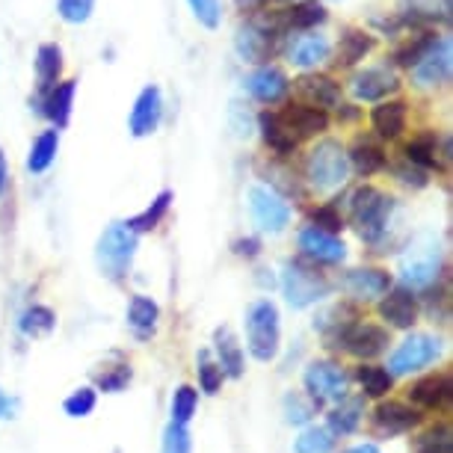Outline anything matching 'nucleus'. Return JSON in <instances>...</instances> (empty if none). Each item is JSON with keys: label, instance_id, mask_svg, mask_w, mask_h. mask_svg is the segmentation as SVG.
I'll return each instance as SVG.
<instances>
[{"label": "nucleus", "instance_id": "obj_1", "mask_svg": "<svg viewBox=\"0 0 453 453\" xmlns=\"http://www.w3.org/2000/svg\"><path fill=\"white\" fill-rule=\"evenodd\" d=\"M279 309L270 299L252 303L250 311H246V344H250V353L258 362H273L279 356Z\"/></svg>", "mask_w": 453, "mask_h": 453}, {"label": "nucleus", "instance_id": "obj_2", "mask_svg": "<svg viewBox=\"0 0 453 453\" xmlns=\"http://www.w3.org/2000/svg\"><path fill=\"white\" fill-rule=\"evenodd\" d=\"M134 252H136V232L127 222H113L98 241V267L101 273L110 279V281H122L131 270V261H134Z\"/></svg>", "mask_w": 453, "mask_h": 453}, {"label": "nucleus", "instance_id": "obj_3", "mask_svg": "<svg viewBox=\"0 0 453 453\" xmlns=\"http://www.w3.org/2000/svg\"><path fill=\"white\" fill-rule=\"evenodd\" d=\"M305 175L318 190H335V187L344 184L349 175V157L341 149V142L323 140L314 145L309 151V160H305Z\"/></svg>", "mask_w": 453, "mask_h": 453}, {"label": "nucleus", "instance_id": "obj_4", "mask_svg": "<svg viewBox=\"0 0 453 453\" xmlns=\"http://www.w3.org/2000/svg\"><path fill=\"white\" fill-rule=\"evenodd\" d=\"M391 211H395V199L380 193L376 187H362L353 193V222L367 243H376L386 234Z\"/></svg>", "mask_w": 453, "mask_h": 453}, {"label": "nucleus", "instance_id": "obj_5", "mask_svg": "<svg viewBox=\"0 0 453 453\" xmlns=\"http://www.w3.org/2000/svg\"><path fill=\"white\" fill-rule=\"evenodd\" d=\"M329 347H341L358 358H373L388 347V332L373 323H347L335 335H329Z\"/></svg>", "mask_w": 453, "mask_h": 453}, {"label": "nucleus", "instance_id": "obj_6", "mask_svg": "<svg viewBox=\"0 0 453 453\" xmlns=\"http://www.w3.org/2000/svg\"><path fill=\"white\" fill-rule=\"evenodd\" d=\"M441 356V344L439 338H430V335H412L406 338L403 344L395 349L388 362V373L391 376H406V373H415L421 367L433 365L435 358Z\"/></svg>", "mask_w": 453, "mask_h": 453}, {"label": "nucleus", "instance_id": "obj_7", "mask_svg": "<svg viewBox=\"0 0 453 453\" xmlns=\"http://www.w3.org/2000/svg\"><path fill=\"white\" fill-rule=\"evenodd\" d=\"M250 211H252L255 226L267 234L285 232V226L290 222L288 202L281 199L276 190H270V187H252L250 190Z\"/></svg>", "mask_w": 453, "mask_h": 453}, {"label": "nucleus", "instance_id": "obj_8", "mask_svg": "<svg viewBox=\"0 0 453 453\" xmlns=\"http://www.w3.org/2000/svg\"><path fill=\"white\" fill-rule=\"evenodd\" d=\"M281 285H285V296L294 309H305V305L318 303V299L329 294V281L318 276V273L305 270L303 264H288Z\"/></svg>", "mask_w": 453, "mask_h": 453}, {"label": "nucleus", "instance_id": "obj_9", "mask_svg": "<svg viewBox=\"0 0 453 453\" xmlns=\"http://www.w3.org/2000/svg\"><path fill=\"white\" fill-rule=\"evenodd\" d=\"M347 386L349 376L344 373V367L332 365V362H314L309 371H305V388L309 395L318 400H341L347 397Z\"/></svg>", "mask_w": 453, "mask_h": 453}, {"label": "nucleus", "instance_id": "obj_10", "mask_svg": "<svg viewBox=\"0 0 453 453\" xmlns=\"http://www.w3.org/2000/svg\"><path fill=\"white\" fill-rule=\"evenodd\" d=\"M412 68H415V81L421 87H441L450 78V42L433 39L430 48L424 50L421 59Z\"/></svg>", "mask_w": 453, "mask_h": 453}, {"label": "nucleus", "instance_id": "obj_11", "mask_svg": "<svg viewBox=\"0 0 453 453\" xmlns=\"http://www.w3.org/2000/svg\"><path fill=\"white\" fill-rule=\"evenodd\" d=\"M160 119H164V96H160L157 87H145L131 110L127 127H131L134 136H149L160 127Z\"/></svg>", "mask_w": 453, "mask_h": 453}, {"label": "nucleus", "instance_id": "obj_12", "mask_svg": "<svg viewBox=\"0 0 453 453\" xmlns=\"http://www.w3.org/2000/svg\"><path fill=\"white\" fill-rule=\"evenodd\" d=\"M299 250H303V255H309L311 261H320V264H341L347 258V246L341 243L335 234L323 232L318 226L303 228V234H299Z\"/></svg>", "mask_w": 453, "mask_h": 453}, {"label": "nucleus", "instance_id": "obj_13", "mask_svg": "<svg viewBox=\"0 0 453 453\" xmlns=\"http://www.w3.org/2000/svg\"><path fill=\"white\" fill-rule=\"evenodd\" d=\"M397 89H400L397 74L386 65L365 68V72H358L353 78V96L358 101H386Z\"/></svg>", "mask_w": 453, "mask_h": 453}, {"label": "nucleus", "instance_id": "obj_14", "mask_svg": "<svg viewBox=\"0 0 453 453\" xmlns=\"http://www.w3.org/2000/svg\"><path fill=\"white\" fill-rule=\"evenodd\" d=\"M281 122H285L290 136H296V140L329 131V113L314 104H288L285 113H281Z\"/></svg>", "mask_w": 453, "mask_h": 453}, {"label": "nucleus", "instance_id": "obj_15", "mask_svg": "<svg viewBox=\"0 0 453 453\" xmlns=\"http://www.w3.org/2000/svg\"><path fill=\"white\" fill-rule=\"evenodd\" d=\"M382 296L386 299L380 303V314L391 323V326L409 329L418 320V299L409 288H395V290L388 288Z\"/></svg>", "mask_w": 453, "mask_h": 453}, {"label": "nucleus", "instance_id": "obj_16", "mask_svg": "<svg viewBox=\"0 0 453 453\" xmlns=\"http://www.w3.org/2000/svg\"><path fill=\"white\" fill-rule=\"evenodd\" d=\"M246 89H250L261 104H279V101L288 96L290 83L285 78V72H279V68H273V65H264L246 78Z\"/></svg>", "mask_w": 453, "mask_h": 453}, {"label": "nucleus", "instance_id": "obj_17", "mask_svg": "<svg viewBox=\"0 0 453 453\" xmlns=\"http://www.w3.org/2000/svg\"><path fill=\"white\" fill-rule=\"evenodd\" d=\"M296 87L309 104L320 110H335L341 104V83L332 81L329 74H303L296 81Z\"/></svg>", "mask_w": 453, "mask_h": 453}, {"label": "nucleus", "instance_id": "obj_18", "mask_svg": "<svg viewBox=\"0 0 453 453\" xmlns=\"http://www.w3.org/2000/svg\"><path fill=\"white\" fill-rule=\"evenodd\" d=\"M371 122L382 140H397L406 131V104L403 101H380L371 113Z\"/></svg>", "mask_w": 453, "mask_h": 453}, {"label": "nucleus", "instance_id": "obj_19", "mask_svg": "<svg viewBox=\"0 0 453 453\" xmlns=\"http://www.w3.org/2000/svg\"><path fill=\"white\" fill-rule=\"evenodd\" d=\"M273 42H276V33L267 27H258V24H246L237 33V50L243 54V59L250 63H261L273 54Z\"/></svg>", "mask_w": 453, "mask_h": 453}, {"label": "nucleus", "instance_id": "obj_20", "mask_svg": "<svg viewBox=\"0 0 453 453\" xmlns=\"http://www.w3.org/2000/svg\"><path fill=\"white\" fill-rule=\"evenodd\" d=\"M344 288H347L356 299H376V296H382V294H386V290L391 288V276H388L386 270H371V267L353 270V273L347 276Z\"/></svg>", "mask_w": 453, "mask_h": 453}, {"label": "nucleus", "instance_id": "obj_21", "mask_svg": "<svg viewBox=\"0 0 453 453\" xmlns=\"http://www.w3.org/2000/svg\"><path fill=\"white\" fill-rule=\"evenodd\" d=\"M373 421H376V426H380L382 433H406V430H412L418 421H421V415H418L412 406L391 400V403H382L380 409H376Z\"/></svg>", "mask_w": 453, "mask_h": 453}, {"label": "nucleus", "instance_id": "obj_22", "mask_svg": "<svg viewBox=\"0 0 453 453\" xmlns=\"http://www.w3.org/2000/svg\"><path fill=\"white\" fill-rule=\"evenodd\" d=\"M409 397L424 409H441L450 400V380L448 376H426V380H418L415 386L409 388Z\"/></svg>", "mask_w": 453, "mask_h": 453}, {"label": "nucleus", "instance_id": "obj_23", "mask_svg": "<svg viewBox=\"0 0 453 453\" xmlns=\"http://www.w3.org/2000/svg\"><path fill=\"white\" fill-rule=\"evenodd\" d=\"M157 318H160V309H157L155 299H149V296H134L131 299V309H127V326L134 329L136 338L155 335Z\"/></svg>", "mask_w": 453, "mask_h": 453}, {"label": "nucleus", "instance_id": "obj_24", "mask_svg": "<svg viewBox=\"0 0 453 453\" xmlns=\"http://www.w3.org/2000/svg\"><path fill=\"white\" fill-rule=\"evenodd\" d=\"M323 59H329V39L320 36V33H311V36H299L294 45H290V63L299 65V68L320 65Z\"/></svg>", "mask_w": 453, "mask_h": 453}, {"label": "nucleus", "instance_id": "obj_25", "mask_svg": "<svg viewBox=\"0 0 453 453\" xmlns=\"http://www.w3.org/2000/svg\"><path fill=\"white\" fill-rule=\"evenodd\" d=\"M213 344H217V356H219V371L228 373L232 380L237 376H243V349L237 344L234 332L232 329H217V335H213Z\"/></svg>", "mask_w": 453, "mask_h": 453}, {"label": "nucleus", "instance_id": "obj_26", "mask_svg": "<svg viewBox=\"0 0 453 453\" xmlns=\"http://www.w3.org/2000/svg\"><path fill=\"white\" fill-rule=\"evenodd\" d=\"M258 125H261L264 142H267L279 157L294 155L296 136H290V131L285 127V122H281V116H276V113H261V116H258Z\"/></svg>", "mask_w": 453, "mask_h": 453}, {"label": "nucleus", "instance_id": "obj_27", "mask_svg": "<svg viewBox=\"0 0 453 453\" xmlns=\"http://www.w3.org/2000/svg\"><path fill=\"white\" fill-rule=\"evenodd\" d=\"M347 157H349V166H353L356 173L365 175V178H371V175L386 169V151H382L380 145L371 142V140H358Z\"/></svg>", "mask_w": 453, "mask_h": 453}, {"label": "nucleus", "instance_id": "obj_28", "mask_svg": "<svg viewBox=\"0 0 453 453\" xmlns=\"http://www.w3.org/2000/svg\"><path fill=\"white\" fill-rule=\"evenodd\" d=\"M373 50V36L365 30H344L338 45V63L341 65H356Z\"/></svg>", "mask_w": 453, "mask_h": 453}, {"label": "nucleus", "instance_id": "obj_29", "mask_svg": "<svg viewBox=\"0 0 453 453\" xmlns=\"http://www.w3.org/2000/svg\"><path fill=\"white\" fill-rule=\"evenodd\" d=\"M323 21H326V10L318 0H299L290 10H285V24L294 30H311Z\"/></svg>", "mask_w": 453, "mask_h": 453}, {"label": "nucleus", "instance_id": "obj_30", "mask_svg": "<svg viewBox=\"0 0 453 453\" xmlns=\"http://www.w3.org/2000/svg\"><path fill=\"white\" fill-rule=\"evenodd\" d=\"M362 424V397H341V403L332 409L329 426L341 435L353 433Z\"/></svg>", "mask_w": 453, "mask_h": 453}, {"label": "nucleus", "instance_id": "obj_31", "mask_svg": "<svg viewBox=\"0 0 453 453\" xmlns=\"http://www.w3.org/2000/svg\"><path fill=\"white\" fill-rule=\"evenodd\" d=\"M74 81H65L59 87L50 89V96L45 101V116L54 119L57 125H65L68 116H72V104H74Z\"/></svg>", "mask_w": 453, "mask_h": 453}, {"label": "nucleus", "instance_id": "obj_32", "mask_svg": "<svg viewBox=\"0 0 453 453\" xmlns=\"http://www.w3.org/2000/svg\"><path fill=\"white\" fill-rule=\"evenodd\" d=\"M57 149H59V131H45L39 136L36 142H33L30 149V157H27V169L30 173H45V169L54 164L57 157Z\"/></svg>", "mask_w": 453, "mask_h": 453}, {"label": "nucleus", "instance_id": "obj_33", "mask_svg": "<svg viewBox=\"0 0 453 453\" xmlns=\"http://www.w3.org/2000/svg\"><path fill=\"white\" fill-rule=\"evenodd\" d=\"M63 72V50L57 45H42L39 54H36V74H39V83L42 89H50Z\"/></svg>", "mask_w": 453, "mask_h": 453}, {"label": "nucleus", "instance_id": "obj_34", "mask_svg": "<svg viewBox=\"0 0 453 453\" xmlns=\"http://www.w3.org/2000/svg\"><path fill=\"white\" fill-rule=\"evenodd\" d=\"M169 204H173V193L164 190L155 202L149 204V208H145V211L140 213V217H134L131 222H127V226H131L136 234H140V232H151V228H157V226H160V219L166 217Z\"/></svg>", "mask_w": 453, "mask_h": 453}, {"label": "nucleus", "instance_id": "obj_35", "mask_svg": "<svg viewBox=\"0 0 453 453\" xmlns=\"http://www.w3.org/2000/svg\"><path fill=\"white\" fill-rule=\"evenodd\" d=\"M435 155H439V140L433 134H421L412 142H406V160L412 166L430 169L435 166Z\"/></svg>", "mask_w": 453, "mask_h": 453}, {"label": "nucleus", "instance_id": "obj_36", "mask_svg": "<svg viewBox=\"0 0 453 453\" xmlns=\"http://www.w3.org/2000/svg\"><path fill=\"white\" fill-rule=\"evenodd\" d=\"M358 382H362L365 395L367 397H382L391 391V382H395V376H391L386 367H376V365H362L358 367Z\"/></svg>", "mask_w": 453, "mask_h": 453}, {"label": "nucleus", "instance_id": "obj_37", "mask_svg": "<svg viewBox=\"0 0 453 453\" xmlns=\"http://www.w3.org/2000/svg\"><path fill=\"white\" fill-rule=\"evenodd\" d=\"M332 448H335V439H332V433L323 430V426H309L294 444L296 453H329Z\"/></svg>", "mask_w": 453, "mask_h": 453}, {"label": "nucleus", "instance_id": "obj_38", "mask_svg": "<svg viewBox=\"0 0 453 453\" xmlns=\"http://www.w3.org/2000/svg\"><path fill=\"white\" fill-rule=\"evenodd\" d=\"M21 329L27 335H45V332L54 329V311L45 309V305H33V309L24 314Z\"/></svg>", "mask_w": 453, "mask_h": 453}, {"label": "nucleus", "instance_id": "obj_39", "mask_svg": "<svg viewBox=\"0 0 453 453\" xmlns=\"http://www.w3.org/2000/svg\"><path fill=\"white\" fill-rule=\"evenodd\" d=\"M196 403H199V395L190 386H181L173 397V424H187L196 412Z\"/></svg>", "mask_w": 453, "mask_h": 453}, {"label": "nucleus", "instance_id": "obj_40", "mask_svg": "<svg viewBox=\"0 0 453 453\" xmlns=\"http://www.w3.org/2000/svg\"><path fill=\"white\" fill-rule=\"evenodd\" d=\"M96 388H78L72 397H65V415H72V418H87L92 409H96Z\"/></svg>", "mask_w": 453, "mask_h": 453}, {"label": "nucleus", "instance_id": "obj_41", "mask_svg": "<svg viewBox=\"0 0 453 453\" xmlns=\"http://www.w3.org/2000/svg\"><path fill=\"white\" fill-rule=\"evenodd\" d=\"M199 382H202L204 395H217L219 386H222L219 365H213L211 358H208V353H199Z\"/></svg>", "mask_w": 453, "mask_h": 453}, {"label": "nucleus", "instance_id": "obj_42", "mask_svg": "<svg viewBox=\"0 0 453 453\" xmlns=\"http://www.w3.org/2000/svg\"><path fill=\"white\" fill-rule=\"evenodd\" d=\"M92 10H96V0H59V15H63L68 24L89 21Z\"/></svg>", "mask_w": 453, "mask_h": 453}, {"label": "nucleus", "instance_id": "obj_43", "mask_svg": "<svg viewBox=\"0 0 453 453\" xmlns=\"http://www.w3.org/2000/svg\"><path fill=\"white\" fill-rule=\"evenodd\" d=\"M187 4H190V10L196 19H199V24H204L208 30L219 27V19H222L219 0H187Z\"/></svg>", "mask_w": 453, "mask_h": 453}, {"label": "nucleus", "instance_id": "obj_44", "mask_svg": "<svg viewBox=\"0 0 453 453\" xmlns=\"http://www.w3.org/2000/svg\"><path fill=\"white\" fill-rule=\"evenodd\" d=\"M433 39H435V36H418V39H412V42H406V45L395 54V59H397L400 65L412 68V65L418 63V59H421L424 50L430 48V42H433Z\"/></svg>", "mask_w": 453, "mask_h": 453}, {"label": "nucleus", "instance_id": "obj_45", "mask_svg": "<svg viewBox=\"0 0 453 453\" xmlns=\"http://www.w3.org/2000/svg\"><path fill=\"white\" fill-rule=\"evenodd\" d=\"M164 453H190V433H187V424L169 426L166 439H164Z\"/></svg>", "mask_w": 453, "mask_h": 453}, {"label": "nucleus", "instance_id": "obj_46", "mask_svg": "<svg viewBox=\"0 0 453 453\" xmlns=\"http://www.w3.org/2000/svg\"><path fill=\"white\" fill-rule=\"evenodd\" d=\"M311 222L318 228H323V232H329V234H335V232L344 228V222H341V213L332 208V204H323V208L311 211Z\"/></svg>", "mask_w": 453, "mask_h": 453}, {"label": "nucleus", "instance_id": "obj_47", "mask_svg": "<svg viewBox=\"0 0 453 453\" xmlns=\"http://www.w3.org/2000/svg\"><path fill=\"white\" fill-rule=\"evenodd\" d=\"M418 453H453L450 450V430L448 426H439V430H433L430 435H424L421 448Z\"/></svg>", "mask_w": 453, "mask_h": 453}, {"label": "nucleus", "instance_id": "obj_48", "mask_svg": "<svg viewBox=\"0 0 453 453\" xmlns=\"http://www.w3.org/2000/svg\"><path fill=\"white\" fill-rule=\"evenodd\" d=\"M98 382H101V388H104V391H122L127 382H131V367L119 365V367H113V371L101 373Z\"/></svg>", "mask_w": 453, "mask_h": 453}, {"label": "nucleus", "instance_id": "obj_49", "mask_svg": "<svg viewBox=\"0 0 453 453\" xmlns=\"http://www.w3.org/2000/svg\"><path fill=\"white\" fill-rule=\"evenodd\" d=\"M314 415V403H305L299 395L288 397V421L290 424H305Z\"/></svg>", "mask_w": 453, "mask_h": 453}, {"label": "nucleus", "instance_id": "obj_50", "mask_svg": "<svg viewBox=\"0 0 453 453\" xmlns=\"http://www.w3.org/2000/svg\"><path fill=\"white\" fill-rule=\"evenodd\" d=\"M397 175H400V181H406V184H412V187H424L426 184V169L421 166H415V169H397Z\"/></svg>", "mask_w": 453, "mask_h": 453}, {"label": "nucleus", "instance_id": "obj_51", "mask_svg": "<svg viewBox=\"0 0 453 453\" xmlns=\"http://www.w3.org/2000/svg\"><path fill=\"white\" fill-rule=\"evenodd\" d=\"M234 250H237V255H246V258H255V255H258V241H237L234 243Z\"/></svg>", "mask_w": 453, "mask_h": 453}, {"label": "nucleus", "instance_id": "obj_52", "mask_svg": "<svg viewBox=\"0 0 453 453\" xmlns=\"http://www.w3.org/2000/svg\"><path fill=\"white\" fill-rule=\"evenodd\" d=\"M6 181H10V169H6V157L0 151V196L6 193Z\"/></svg>", "mask_w": 453, "mask_h": 453}, {"label": "nucleus", "instance_id": "obj_53", "mask_svg": "<svg viewBox=\"0 0 453 453\" xmlns=\"http://www.w3.org/2000/svg\"><path fill=\"white\" fill-rule=\"evenodd\" d=\"M347 453H380V450H376V444H358V448H349Z\"/></svg>", "mask_w": 453, "mask_h": 453}, {"label": "nucleus", "instance_id": "obj_54", "mask_svg": "<svg viewBox=\"0 0 453 453\" xmlns=\"http://www.w3.org/2000/svg\"><path fill=\"white\" fill-rule=\"evenodd\" d=\"M6 409H10V400H6L4 391H0V415H6Z\"/></svg>", "mask_w": 453, "mask_h": 453}]
</instances>
